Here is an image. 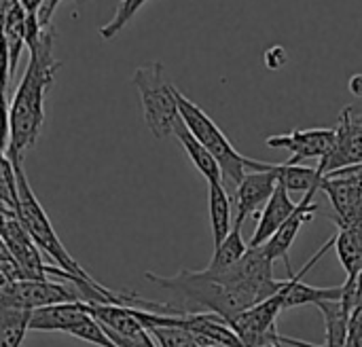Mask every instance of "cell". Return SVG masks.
<instances>
[{"instance_id":"cell-17","label":"cell","mask_w":362,"mask_h":347,"mask_svg":"<svg viewBox=\"0 0 362 347\" xmlns=\"http://www.w3.org/2000/svg\"><path fill=\"white\" fill-rule=\"evenodd\" d=\"M174 136L176 140L180 142V146L185 148V153L189 155L191 163L199 170V174L208 180V182H223V170L218 165V161L214 159V155L189 131V127L185 125L182 117L180 121L176 123V129H174Z\"/></svg>"},{"instance_id":"cell-22","label":"cell","mask_w":362,"mask_h":347,"mask_svg":"<svg viewBox=\"0 0 362 347\" xmlns=\"http://www.w3.org/2000/svg\"><path fill=\"white\" fill-rule=\"evenodd\" d=\"M32 312L0 307V347H21L25 333L30 331Z\"/></svg>"},{"instance_id":"cell-27","label":"cell","mask_w":362,"mask_h":347,"mask_svg":"<svg viewBox=\"0 0 362 347\" xmlns=\"http://www.w3.org/2000/svg\"><path fill=\"white\" fill-rule=\"evenodd\" d=\"M286 59H288V55H286V51H284L282 45H276V47H272V49L265 53V66H267L269 70L282 68V64H286Z\"/></svg>"},{"instance_id":"cell-8","label":"cell","mask_w":362,"mask_h":347,"mask_svg":"<svg viewBox=\"0 0 362 347\" xmlns=\"http://www.w3.org/2000/svg\"><path fill=\"white\" fill-rule=\"evenodd\" d=\"M337 138L335 127H312V129H295L291 134H278L269 136L265 144L269 148H282L293 153V159L288 163H303L305 159H325Z\"/></svg>"},{"instance_id":"cell-11","label":"cell","mask_w":362,"mask_h":347,"mask_svg":"<svg viewBox=\"0 0 362 347\" xmlns=\"http://www.w3.org/2000/svg\"><path fill=\"white\" fill-rule=\"evenodd\" d=\"M276 187H278L276 163L267 172H248L233 193V204L238 210V218L233 225H244L248 216H252L261 206H265L272 199Z\"/></svg>"},{"instance_id":"cell-24","label":"cell","mask_w":362,"mask_h":347,"mask_svg":"<svg viewBox=\"0 0 362 347\" xmlns=\"http://www.w3.org/2000/svg\"><path fill=\"white\" fill-rule=\"evenodd\" d=\"M144 2H146V0H121L119 6H117V11H115V15H112V19H110L108 23H104V25L98 28V30H100V36H102L104 40L115 38V36L123 30V25L136 15V11H138Z\"/></svg>"},{"instance_id":"cell-31","label":"cell","mask_w":362,"mask_h":347,"mask_svg":"<svg viewBox=\"0 0 362 347\" xmlns=\"http://www.w3.org/2000/svg\"><path fill=\"white\" fill-rule=\"evenodd\" d=\"M350 343L352 347H362V329H350Z\"/></svg>"},{"instance_id":"cell-14","label":"cell","mask_w":362,"mask_h":347,"mask_svg":"<svg viewBox=\"0 0 362 347\" xmlns=\"http://www.w3.org/2000/svg\"><path fill=\"white\" fill-rule=\"evenodd\" d=\"M28 21L30 13L19 4L2 15V34H4V51H6V72H4V95L15 78L17 61L28 47Z\"/></svg>"},{"instance_id":"cell-10","label":"cell","mask_w":362,"mask_h":347,"mask_svg":"<svg viewBox=\"0 0 362 347\" xmlns=\"http://www.w3.org/2000/svg\"><path fill=\"white\" fill-rule=\"evenodd\" d=\"M327 197L331 199V206L335 210L333 223L337 229H348L362 225V187L354 180L339 176V174H327L322 189Z\"/></svg>"},{"instance_id":"cell-21","label":"cell","mask_w":362,"mask_h":347,"mask_svg":"<svg viewBox=\"0 0 362 347\" xmlns=\"http://www.w3.org/2000/svg\"><path fill=\"white\" fill-rule=\"evenodd\" d=\"M248 250H250V246L242 237V225H233V229L227 235V240L218 248H214V257H212V261H210V265L206 269L216 271V274L218 271H227L233 265H238L246 257Z\"/></svg>"},{"instance_id":"cell-26","label":"cell","mask_w":362,"mask_h":347,"mask_svg":"<svg viewBox=\"0 0 362 347\" xmlns=\"http://www.w3.org/2000/svg\"><path fill=\"white\" fill-rule=\"evenodd\" d=\"M0 286L2 284H15V282H21V280H25V276H23V271H21V267L17 265V261H15V257L8 252V248L6 246H2L0 244Z\"/></svg>"},{"instance_id":"cell-2","label":"cell","mask_w":362,"mask_h":347,"mask_svg":"<svg viewBox=\"0 0 362 347\" xmlns=\"http://www.w3.org/2000/svg\"><path fill=\"white\" fill-rule=\"evenodd\" d=\"M178 106H180V117H182L185 125L189 127V131L218 161V165L223 170V180H227L233 187H238L246 178L248 172H267V170H272L274 163H265V161L248 159V157L240 155L233 148V144L229 142V138L223 134V129L193 100H189L180 91H178Z\"/></svg>"},{"instance_id":"cell-18","label":"cell","mask_w":362,"mask_h":347,"mask_svg":"<svg viewBox=\"0 0 362 347\" xmlns=\"http://www.w3.org/2000/svg\"><path fill=\"white\" fill-rule=\"evenodd\" d=\"M208 206H210V223L214 235V248H218L227 235L231 233V199L223 182H208Z\"/></svg>"},{"instance_id":"cell-13","label":"cell","mask_w":362,"mask_h":347,"mask_svg":"<svg viewBox=\"0 0 362 347\" xmlns=\"http://www.w3.org/2000/svg\"><path fill=\"white\" fill-rule=\"evenodd\" d=\"M316 193H318V191L305 193V197L299 201L295 214H293V216L276 231V235L263 246L265 252H267V257H269L272 261H284V265H286V269H288V276H295V274H293V267H291V261H288V250H291V246L295 244L299 231L314 218V214H316V210H318V206L314 204V195H316Z\"/></svg>"},{"instance_id":"cell-19","label":"cell","mask_w":362,"mask_h":347,"mask_svg":"<svg viewBox=\"0 0 362 347\" xmlns=\"http://www.w3.org/2000/svg\"><path fill=\"white\" fill-rule=\"evenodd\" d=\"M276 176L278 182L291 193V191H320L325 182V174L318 167H308V165H295V163H276Z\"/></svg>"},{"instance_id":"cell-1","label":"cell","mask_w":362,"mask_h":347,"mask_svg":"<svg viewBox=\"0 0 362 347\" xmlns=\"http://www.w3.org/2000/svg\"><path fill=\"white\" fill-rule=\"evenodd\" d=\"M55 30L32 28L28 30L30 61L25 72L6 104V146L4 155L13 159H23L25 151L32 148L45 125V98L53 87L55 72L62 61L53 55Z\"/></svg>"},{"instance_id":"cell-25","label":"cell","mask_w":362,"mask_h":347,"mask_svg":"<svg viewBox=\"0 0 362 347\" xmlns=\"http://www.w3.org/2000/svg\"><path fill=\"white\" fill-rule=\"evenodd\" d=\"M151 335L155 337L159 347H202L199 341L185 329H153Z\"/></svg>"},{"instance_id":"cell-16","label":"cell","mask_w":362,"mask_h":347,"mask_svg":"<svg viewBox=\"0 0 362 347\" xmlns=\"http://www.w3.org/2000/svg\"><path fill=\"white\" fill-rule=\"evenodd\" d=\"M91 316L89 303L78 301V303H62V305H51L32 312L30 320V331L36 333H70L76 324L87 320Z\"/></svg>"},{"instance_id":"cell-6","label":"cell","mask_w":362,"mask_h":347,"mask_svg":"<svg viewBox=\"0 0 362 347\" xmlns=\"http://www.w3.org/2000/svg\"><path fill=\"white\" fill-rule=\"evenodd\" d=\"M0 216H2V223H0L2 246H6L8 252L15 257L25 280H51L49 278V265L42 261L40 248L32 240L28 229L23 227L19 214L8 210V208H2Z\"/></svg>"},{"instance_id":"cell-30","label":"cell","mask_w":362,"mask_h":347,"mask_svg":"<svg viewBox=\"0 0 362 347\" xmlns=\"http://www.w3.org/2000/svg\"><path fill=\"white\" fill-rule=\"evenodd\" d=\"M45 4V0H21V6L30 13V15H38L40 6Z\"/></svg>"},{"instance_id":"cell-20","label":"cell","mask_w":362,"mask_h":347,"mask_svg":"<svg viewBox=\"0 0 362 347\" xmlns=\"http://www.w3.org/2000/svg\"><path fill=\"white\" fill-rule=\"evenodd\" d=\"M337 257L348 274V278H356L362 274V225L339 229L335 235Z\"/></svg>"},{"instance_id":"cell-7","label":"cell","mask_w":362,"mask_h":347,"mask_svg":"<svg viewBox=\"0 0 362 347\" xmlns=\"http://www.w3.org/2000/svg\"><path fill=\"white\" fill-rule=\"evenodd\" d=\"M337 138L331 153L320 159L318 170L327 176L352 165H362V114L354 112L352 106H346L339 114Z\"/></svg>"},{"instance_id":"cell-29","label":"cell","mask_w":362,"mask_h":347,"mask_svg":"<svg viewBox=\"0 0 362 347\" xmlns=\"http://www.w3.org/2000/svg\"><path fill=\"white\" fill-rule=\"evenodd\" d=\"M348 87L356 98H362V74H352L348 81Z\"/></svg>"},{"instance_id":"cell-12","label":"cell","mask_w":362,"mask_h":347,"mask_svg":"<svg viewBox=\"0 0 362 347\" xmlns=\"http://www.w3.org/2000/svg\"><path fill=\"white\" fill-rule=\"evenodd\" d=\"M282 299L276 295L238 316H233L229 322V327L235 331V335L242 339L244 347H252L265 333H269L272 329H276V320L282 314Z\"/></svg>"},{"instance_id":"cell-32","label":"cell","mask_w":362,"mask_h":347,"mask_svg":"<svg viewBox=\"0 0 362 347\" xmlns=\"http://www.w3.org/2000/svg\"><path fill=\"white\" fill-rule=\"evenodd\" d=\"M21 0H0V11H2V15L6 13V11H11L15 4H19Z\"/></svg>"},{"instance_id":"cell-5","label":"cell","mask_w":362,"mask_h":347,"mask_svg":"<svg viewBox=\"0 0 362 347\" xmlns=\"http://www.w3.org/2000/svg\"><path fill=\"white\" fill-rule=\"evenodd\" d=\"M83 301L78 290L70 282H53V280H21L15 284L0 286V307H15L36 312L51 305L62 303H78Z\"/></svg>"},{"instance_id":"cell-23","label":"cell","mask_w":362,"mask_h":347,"mask_svg":"<svg viewBox=\"0 0 362 347\" xmlns=\"http://www.w3.org/2000/svg\"><path fill=\"white\" fill-rule=\"evenodd\" d=\"M2 176H0V204L2 208H8L13 212H19V187H17V174L15 165L8 155L2 153Z\"/></svg>"},{"instance_id":"cell-28","label":"cell","mask_w":362,"mask_h":347,"mask_svg":"<svg viewBox=\"0 0 362 347\" xmlns=\"http://www.w3.org/2000/svg\"><path fill=\"white\" fill-rule=\"evenodd\" d=\"M62 2H64V0H45V4H42L40 11H38V23H40V28H49V25H51L53 13H55V8H57Z\"/></svg>"},{"instance_id":"cell-3","label":"cell","mask_w":362,"mask_h":347,"mask_svg":"<svg viewBox=\"0 0 362 347\" xmlns=\"http://www.w3.org/2000/svg\"><path fill=\"white\" fill-rule=\"evenodd\" d=\"M132 83L136 85L142 102L144 123L157 140L174 136L176 123L180 121L178 89L170 83L161 61H151L136 68Z\"/></svg>"},{"instance_id":"cell-4","label":"cell","mask_w":362,"mask_h":347,"mask_svg":"<svg viewBox=\"0 0 362 347\" xmlns=\"http://www.w3.org/2000/svg\"><path fill=\"white\" fill-rule=\"evenodd\" d=\"M13 165H15V174H17V187H19V218L23 223V227L28 229V233L32 235V240L38 244V248L59 267L64 269L66 274L74 276V278H81V280H93L81 265L78 261H74L70 257V252L66 250V246L62 244V240L57 237L51 220L47 218L40 201L36 199L30 182H28V176L23 172V163L21 159H13Z\"/></svg>"},{"instance_id":"cell-15","label":"cell","mask_w":362,"mask_h":347,"mask_svg":"<svg viewBox=\"0 0 362 347\" xmlns=\"http://www.w3.org/2000/svg\"><path fill=\"white\" fill-rule=\"evenodd\" d=\"M299 204H295L288 195V191L278 182L272 199L263 206V210L257 214L259 216V223L255 227V233H252V240H250V248H261L265 246L274 235L276 231L295 214Z\"/></svg>"},{"instance_id":"cell-9","label":"cell","mask_w":362,"mask_h":347,"mask_svg":"<svg viewBox=\"0 0 362 347\" xmlns=\"http://www.w3.org/2000/svg\"><path fill=\"white\" fill-rule=\"evenodd\" d=\"M335 246V237H331L310 261L308 265L295 274V276H288V280H284V286L280 288L278 297L282 299V310H295V307H303V305H320V303H327V301H341L344 299V286H335V288H316V286H310V284H303L301 278L318 263L320 257H325L331 248Z\"/></svg>"}]
</instances>
